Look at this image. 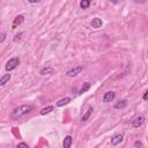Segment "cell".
Returning a JSON list of instances; mask_svg holds the SVG:
<instances>
[{"label":"cell","instance_id":"1","mask_svg":"<svg viewBox=\"0 0 148 148\" xmlns=\"http://www.w3.org/2000/svg\"><path fill=\"white\" fill-rule=\"evenodd\" d=\"M31 111H32V105H30V104H24V105H21V106H18V108L14 109L13 112L10 113V117H12L13 119H17V118H20V117H22V116H25V114L30 113Z\"/></svg>","mask_w":148,"mask_h":148},{"label":"cell","instance_id":"2","mask_svg":"<svg viewBox=\"0 0 148 148\" xmlns=\"http://www.w3.org/2000/svg\"><path fill=\"white\" fill-rule=\"evenodd\" d=\"M18 65H20V59H18L17 57H14V58H12V59H9V60L7 61L5 68H6L7 72H10V71L15 69Z\"/></svg>","mask_w":148,"mask_h":148},{"label":"cell","instance_id":"3","mask_svg":"<svg viewBox=\"0 0 148 148\" xmlns=\"http://www.w3.org/2000/svg\"><path fill=\"white\" fill-rule=\"evenodd\" d=\"M82 71H83V66H75V67L68 69V71L66 72V75H67L68 77H74V76H76L77 74H80Z\"/></svg>","mask_w":148,"mask_h":148},{"label":"cell","instance_id":"4","mask_svg":"<svg viewBox=\"0 0 148 148\" xmlns=\"http://www.w3.org/2000/svg\"><path fill=\"white\" fill-rule=\"evenodd\" d=\"M145 117L143 116H139V117H135L133 120H132V126L133 127H135V128H138V127H140V126H142L143 125V123H145Z\"/></svg>","mask_w":148,"mask_h":148},{"label":"cell","instance_id":"5","mask_svg":"<svg viewBox=\"0 0 148 148\" xmlns=\"http://www.w3.org/2000/svg\"><path fill=\"white\" fill-rule=\"evenodd\" d=\"M123 140H124V135H123L121 133L114 134V135L111 138V146H117V145H119Z\"/></svg>","mask_w":148,"mask_h":148},{"label":"cell","instance_id":"6","mask_svg":"<svg viewBox=\"0 0 148 148\" xmlns=\"http://www.w3.org/2000/svg\"><path fill=\"white\" fill-rule=\"evenodd\" d=\"M116 97V92L114 91H106L103 96V102L104 103H109V102H112Z\"/></svg>","mask_w":148,"mask_h":148},{"label":"cell","instance_id":"7","mask_svg":"<svg viewBox=\"0 0 148 148\" xmlns=\"http://www.w3.org/2000/svg\"><path fill=\"white\" fill-rule=\"evenodd\" d=\"M23 21H24V16H23V15H17V16L14 18V21H13L12 29H16V28H17V25H20Z\"/></svg>","mask_w":148,"mask_h":148},{"label":"cell","instance_id":"8","mask_svg":"<svg viewBox=\"0 0 148 148\" xmlns=\"http://www.w3.org/2000/svg\"><path fill=\"white\" fill-rule=\"evenodd\" d=\"M56 73V71H54V68H52V67H43V68H40V71H39V74L40 75H46V74H54Z\"/></svg>","mask_w":148,"mask_h":148},{"label":"cell","instance_id":"9","mask_svg":"<svg viewBox=\"0 0 148 148\" xmlns=\"http://www.w3.org/2000/svg\"><path fill=\"white\" fill-rule=\"evenodd\" d=\"M92 111H94V109H92V106H89L88 108V110L84 112V114L81 117V121L83 123V121H87L89 118H90V116H91V113H92Z\"/></svg>","mask_w":148,"mask_h":148},{"label":"cell","instance_id":"10","mask_svg":"<svg viewBox=\"0 0 148 148\" xmlns=\"http://www.w3.org/2000/svg\"><path fill=\"white\" fill-rule=\"evenodd\" d=\"M90 24H91V27H92V28H95V29H97V28H99V27H102V24H103V22H102V20H101V18H98V17H95V18H92V20H91V22H90Z\"/></svg>","mask_w":148,"mask_h":148},{"label":"cell","instance_id":"11","mask_svg":"<svg viewBox=\"0 0 148 148\" xmlns=\"http://www.w3.org/2000/svg\"><path fill=\"white\" fill-rule=\"evenodd\" d=\"M72 142H73L72 136H71V135H66V136H65V139H64V142H62L64 148H71Z\"/></svg>","mask_w":148,"mask_h":148},{"label":"cell","instance_id":"12","mask_svg":"<svg viewBox=\"0 0 148 148\" xmlns=\"http://www.w3.org/2000/svg\"><path fill=\"white\" fill-rule=\"evenodd\" d=\"M71 101H72V98H71V97H65V98H61L60 101H58V102H57V106H64V105L68 104Z\"/></svg>","mask_w":148,"mask_h":148},{"label":"cell","instance_id":"13","mask_svg":"<svg viewBox=\"0 0 148 148\" xmlns=\"http://www.w3.org/2000/svg\"><path fill=\"white\" fill-rule=\"evenodd\" d=\"M127 101L126 99H123V101H119L118 103H116L114 104V109H124V108H126L127 106Z\"/></svg>","mask_w":148,"mask_h":148},{"label":"cell","instance_id":"14","mask_svg":"<svg viewBox=\"0 0 148 148\" xmlns=\"http://www.w3.org/2000/svg\"><path fill=\"white\" fill-rule=\"evenodd\" d=\"M10 77H12L10 74H5V75H2L1 79H0V86H5V84L7 83V81L10 80Z\"/></svg>","mask_w":148,"mask_h":148},{"label":"cell","instance_id":"15","mask_svg":"<svg viewBox=\"0 0 148 148\" xmlns=\"http://www.w3.org/2000/svg\"><path fill=\"white\" fill-rule=\"evenodd\" d=\"M53 106L52 105H49V106H46V108H44V109H42L40 110V114L42 116H45V114H47V113H50L51 111H53Z\"/></svg>","mask_w":148,"mask_h":148},{"label":"cell","instance_id":"16","mask_svg":"<svg viewBox=\"0 0 148 148\" xmlns=\"http://www.w3.org/2000/svg\"><path fill=\"white\" fill-rule=\"evenodd\" d=\"M91 87V83H89V82H86L83 86H82V88L80 89V91H79V94H83V92H86L87 90H89V88Z\"/></svg>","mask_w":148,"mask_h":148},{"label":"cell","instance_id":"17","mask_svg":"<svg viewBox=\"0 0 148 148\" xmlns=\"http://www.w3.org/2000/svg\"><path fill=\"white\" fill-rule=\"evenodd\" d=\"M89 6H90V1H89V0H82V1L80 2V7H81L82 9H87Z\"/></svg>","mask_w":148,"mask_h":148},{"label":"cell","instance_id":"18","mask_svg":"<svg viewBox=\"0 0 148 148\" xmlns=\"http://www.w3.org/2000/svg\"><path fill=\"white\" fill-rule=\"evenodd\" d=\"M17 148H29V146L25 143V142H20L17 145Z\"/></svg>","mask_w":148,"mask_h":148},{"label":"cell","instance_id":"19","mask_svg":"<svg viewBox=\"0 0 148 148\" xmlns=\"http://www.w3.org/2000/svg\"><path fill=\"white\" fill-rule=\"evenodd\" d=\"M142 98H143V101H148V90L145 91V94L142 95Z\"/></svg>","mask_w":148,"mask_h":148},{"label":"cell","instance_id":"20","mask_svg":"<svg viewBox=\"0 0 148 148\" xmlns=\"http://www.w3.org/2000/svg\"><path fill=\"white\" fill-rule=\"evenodd\" d=\"M141 146H142L141 141H135V142H134V147H136V148H140Z\"/></svg>","mask_w":148,"mask_h":148},{"label":"cell","instance_id":"21","mask_svg":"<svg viewBox=\"0 0 148 148\" xmlns=\"http://www.w3.org/2000/svg\"><path fill=\"white\" fill-rule=\"evenodd\" d=\"M5 38H6V34H5V32H1V38H0V43H2V42L5 40Z\"/></svg>","mask_w":148,"mask_h":148}]
</instances>
